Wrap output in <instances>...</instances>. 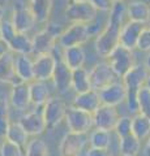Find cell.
Instances as JSON below:
<instances>
[{
  "label": "cell",
  "mask_w": 150,
  "mask_h": 156,
  "mask_svg": "<svg viewBox=\"0 0 150 156\" xmlns=\"http://www.w3.org/2000/svg\"><path fill=\"white\" fill-rule=\"evenodd\" d=\"M89 143L94 148L108 150L111 146V131L95 128L89 136Z\"/></svg>",
  "instance_id": "4dcf8cb0"
},
{
  "label": "cell",
  "mask_w": 150,
  "mask_h": 156,
  "mask_svg": "<svg viewBox=\"0 0 150 156\" xmlns=\"http://www.w3.org/2000/svg\"><path fill=\"white\" fill-rule=\"evenodd\" d=\"M138 108L140 113L150 119V90L146 86H142L138 90Z\"/></svg>",
  "instance_id": "e575fe53"
},
{
  "label": "cell",
  "mask_w": 150,
  "mask_h": 156,
  "mask_svg": "<svg viewBox=\"0 0 150 156\" xmlns=\"http://www.w3.org/2000/svg\"><path fill=\"white\" fill-rule=\"evenodd\" d=\"M149 27H150V25H149Z\"/></svg>",
  "instance_id": "7dc6e473"
},
{
  "label": "cell",
  "mask_w": 150,
  "mask_h": 156,
  "mask_svg": "<svg viewBox=\"0 0 150 156\" xmlns=\"http://www.w3.org/2000/svg\"><path fill=\"white\" fill-rule=\"evenodd\" d=\"M9 51L16 55H31L33 53V38L26 33H17L8 43Z\"/></svg>",
  "instance_id": "603a6c76"
},
{
  "label": "cell",
  "mask_w": 150,
  "mask_h": 156,
  "mask_svg": "<svg viewBox=\"0 0 150 156\" xmlns=\"http://www.w3.org/2000/svg\"><path fill=\"white\" fill-rule=\"evenodd\" d=\"M16 66V74L21 78L24 82H33L34 78V60L30 55H16L14 60Z\"/></svg>",
  "instance_id": "44dd1931"
},
{
  "label": "cell",
  "mask_w": 150,
  "mask_h": 156,
  "mask_svg": "<svg viewBox=\"0 0 150 156\" xmlns=\"http://www.w3.org/2000/svg\"><path fill=\"white\" fill-rule=\"evenodd\" d=\"M51 81L54 82V86L59 94H65L72 89V69L61 60V57H59L56 61L55 72Z\"/></svg>",
  "instance_id": "5bb4252c"
},
{
  "label": "cell",
  "mask_w": 150,
  "mask_h": 156,
  "mask_svg": "<svg viewBox=\"0 0 150 156\" xmlns=\"http://www.w3.org/2000/svg\"><path fill=\"white\" fill-rule=\"evenodd\" d=\"M114 2H124V0H114Z\"/></svg>",
  "instance_id": "bcb514c9"
},
{
  "label": "cell",
  "mask_w": 150,
  "mask_h": 156,
  "mask_svg": "<svg viewBox=\"0 0 150 156\" xmlns=\"http://www.w3.org/2000/svg\"><path fill=\"white\" fill-rule=\"evenodd\" d=\"M9 125H11L9 101L5 98L0 96V136H5Z\"/></svg>",
  "instance_id": "d6a6232c"
},
{
  "label": "cell",
  "mask_w": 150,
  "mask_h": 156,
  "mask_svg": "<svg viewBox=\"0 0 150 156\" xmlns=\"http://www.w3.org/2000/svg\"><path fill=\"white\" fill-rule=\"evenodd\" d=\"M12 23L18 33H29L37 23V18L30 7L24 0H16L12 9Z\"/></svg>",
  "instance_id": "5b68a950"
},
{
  "label": "cell",
  "mask_w": 150,
  "mask_h": 156,
  "mask_svg": "<svg viewBox=\"0 0 150 156\" xmlns=\"http://www.w3.org/2000/svg\"><path fill=\"white\" fill-rule=\"evenodd\" d=\"M145 27H146V23L130 21L129 20L128 22H125L123 25L122 31H120V44L127 48H130V50L137 48L138 38Z\"/></svg>",
  "instance_id": "9a60e30c"
},
{
  "label": "cell",
  "mask_w": 150,
  "mask_h": 156,
  "mask_svg": "<svg viewBox=\"0 0 150 156\" xmlns=\"http://www.w3.org/2000/svg\"><path fill=\"white\" fill-rule=\"evenodd\" d=\"M119 112L116 109V107L112 105H106L102 104L93 113V121L94 126L98 129L114 131L115 125L119 120Z\"/></svg>",
  "instance_id": "8fae6325"
},
{
  "label": "cell",
  "mask_w": 150,
  "mask_h": 156,
  "mask_svg": "<svg viewBox=\"0 0 150 156\" xmlns=\"http://www.w3.org/2000/svg\"><path fill=\"white\" fill-rule=\"evenodd\" d=\"M67 109H68V107H67L65 101L61 98L57 96L50 98L46 101V104L43 105L42 109V115L43 119H45L47 129H54L63 120H65Z\"/></svg>",
  "instance_id": "8992f818"
},
{
  "label": "cell",
  "mask_w": 150,
  "mask_h": 156,
  "mask_svg": "<svg viewBox=\"0 0 150 156\" xmlns=\"http://www.w3.org/2000/svg\"><path fill=\"white\" fill-rule=\"evenodd\" d=\"M16 56L12 51H8L0 56V82L11 83L12 78L16 76V66H14Z\"/></svg>",
  "instance_id": "484cf974"
},
{
  "label": "cell",
  "mask_w": 150,
  "mask_h": 156,
  "mask_svg": "<svg viewBox=\"0 0 150 156\" xmlns=\"http://www.w3.org/2000/svg\"><path fill=\"white\" fill-rule=\"evenodd\" d=\"M127 17L130 21L146 23L150 21V5L142 0H133L127 4Z\"/></svg>",
  "instance_id": "7402d4cb"
},
{
  "label": "cell",
  "mask_w": 150,
  "mask_h": 156,
  "mask_svg": "<svg viewBox=\"0 0 150 156\" xmlns=\"http://www.w3.org/2000/svg\"><path fill=\"white\" fill-rule=\"evenodd\" d=\"M67 21L72 23H90L98 17V11L89 3V0H69L64 8Z\"/></svg>",
  "instance_id": "7a4b0ae2"
},
{
  "label": "cell",
  "mask_w": 150,
  "mask_h": 156,
  "mask_svg": "<svg viewBox=\"0 0 150 156\" xmlns=\"http://www.w3.org/2000/svg\"><path fill=\"white\" fill-rule=\"evenodd\" d=\"M132 134L140 140L150 136V119L142 113H137L132 117Z\"/></svg>",
  "instance_id": "83f0119b"
},
{
  "label": "cell",
  "mask_w": 150,
  "mask_h": 156,
  "mask_svg": "<svg viewBox=\"0 0 150 156\" xmlns=\"http://www.w3.org/2000/svg\"><path fill=\"white\" fill-rule=\"evenodd\" d=\"M89 3L98 12H110L115 2L114 0H89Z\"/></svg>",
  "instance_id": "f35d334b"
},
{
  "label": "cell",
  "mask_w": 150,
  "mask_h": 156,
  "mask_svg": "<svg viewBox=\"0 0 150 156\" xmlns=\"http://www.w3.org/2000/svg\"><path fill=\"white\" fill-rule=\"evenodd\" d=\"M61 60L72 70L82 68L86 61V52L82 46H73L68 48H61Z\"/></svg>",
  "instance_id": "ffe728a7"
},
{
  "label": "cell",
  "mask_w": 150,
  "mask_h": 156,
  "mask_svg": "<svg viewBox=\"0 0 150 156\" xmlns=\"http://www.w3.org/2000/svg\"><path fill=\"white\" fill-rule=\"evenodd\" d=\"M119 151L122 156H137L141 151V140L133 134L119 138Z\"/></svg>",
  "instance_id": "f1b7e54d"
},
{
  "label": "cell",
  "mask_w": 150,
  "mask_h": 156,
  "mask_svg": "<svg viewBox=\"0 0 150 156\" xmlns=\"http://www.w3.org/2000/svg\"><path fill=\"white\" fill-rule=\"evenodd\" d=\"M86 156H111V155H110V152H108V150L90 147V150L88 151Z\"/></svg>",
  "instance_id": "ab89813d"
},
{
  "label": "cell",
  "mask_w": 150,
  "mask_h": 156,
  "mask_svg": "<svg viewBox=\"0 0 150 156\" xmlns=\"http://www.w3.org/2000/svg\"><path fill=\"white\" fill-rule=\"evenodd\" d=\"M27 138H29V134L20 125V122H11V125H9V128L7 130L5 139L21 146V147H25L27 144Z\"/></svg>",
  "instance_id": "f546056e"
},
{
  "label": "cell",
  "mask_w": 150,
  "mask_h": 156,
  "mask_svg": "<svg viewBox=\"0 0 150 156\" xmlns=\"http://www.w3.org/2000/svg\"><path fill=\"white\" fill-rule=\"evenodd\" d=\"M57 39L59 37L46 26L33 37V53L35 56L45 55V53H54L57 47Z\"/></svg>",
  "instance_id": "30bf717a"
},
{
  "label": "cell",
  "mask_w": 150,
  "mask_h": 156,
  "mask_svg": "<svg viewBox=\"0 0 150 156\" xmlns=\"http://www.w3.org/2000/svg\"><path fill=\"white\" fill-rule=\"evenodd\" d=\"M9 51V47H8V43L4 41V39L0 37V56H3L4 53H7Z\"/></svg>",
  "instance_id": "60d3db41"
},
{
  "label": "cell",
  "mask_w": 150,
  "mask_h": 156,
  "mask_svg": "<svg viewBox=\"0 0 150 156\" xmlns=\"http://www.w3.org/2000/svg\"><path fill=\"white\" fill-rule=\"evenodd\" d=\"M89 77H90L91 89L97 91L104 89L106 86L118 81L119 78L114 72V69L111 68V65L108 64V61H102L95 64L89 70Z\"/></svg>",
  "instance_id": "ba28073f"
},
{
  "label": "cell",
  "mask_w": 150,
  "mask_h": 156,
  "mask_svg": "<svg viewBox=\"0 0 150 156\" xmlns=\"http://www.w3.org/2000/svg\"><path fill=\"white\" fill-rule=\"evenodd\" d=\"M89 142L88 133H75L68 131L59 144L60 156H80L85 146Z\"/></svg>",
  "instance_id": "9c48e42d"
},
{
  "label": "cell",
  "mask_w": 150,
  "mask_h": 156,
  "mask_svg": "<svg viewBox=\"0 0 150 156\" xmlns=\"http://www.w3.org/2000/svg\"><path fill=\"white\" fill-rule=\"evenodd\" d=\"M54 0H29V7L34 13L38 23L48 22L52 12Z\"/></svg>",
  "instance_id": "cb8c5ba5"
},
{
  "label": "cell",
  "mask_w": 150,
  "mask_h": 156,
  "mask_svg": "<svg viewBox=\"0 0 150 156\" xmlns=\"http://www.w3.org/2000/svg\"><path fill=\"white\" fill-rule=\"evenodd\" d=\"M145 86L148 87V89L150 90V74H149V77H148V80H146V82H145Z\"/></svg>",
  "instance_id": "f6af8a7d"
},
{
  "label": "cell",
  "mask_w": 150,
  "mask_h": 156,
  "mask_svg": "<svg viewBox=\"0 0 150 156\" xmlns=\"http://www.w3.org/2000/svg\"><path fill=\"white\" fill-rule=\"evenodd\" d=\"M57 58L54 53H45V55H37L34 60V78L37 81L47 82L52 80L55 72Z\"/></svg>",
  "instance_id": "4fadbf2b"
},
{
  "label": "cell",
  "mask_w": 150,
  "mask_h": 156,
  "mask_svg": "<svg viewBox=\"0 0 150 156\" xmlns=\"http://www.w3.org/2000/svg\"><path fill=\"white\" fill-rule=\"evenodd\" d=\"M149 77V72L145 68V65L136 64L132 69H129L122 78L123 83L127 87V91H138L142 86H145Z\"/></svg>",
  "instance_id": "2e32d148"
},
{
  "label": "cell",
  "mask_w": 150,
  "mask_h": 156,
  "mask_svg": "<svg viewBox=\"0 0 150 156\" xmlns=\"http://www.w3.org/2000/svg\"><path fill=\"white\" fill-rule=\"evenodd\" d=\"M106 58L108 60V64L119 78H123L125 73L136 65V56H134L133 50L122 44L116 46Z\"/></svg>",
  "instance_id": "3957f363"
},
{
  "label": "cell",
  "mask_w": 150,
  "mask_h": 156,
  "mask_svg": "<svg viewBox=\"0 0 150 156\" xmlns=\"http://www.w3.org/2000/svg\"><path fill=\"white\" fill-rule=\"evenodd\" d=\"M22 147L11 140H3L0 144V156H22Z\"/></svg>",
  "instance_id": "d590c367"
},
{
  "label": "cell",
  "mask_w": 150,
  "mask_h": 156,
  "mask_svg": "<svg viewBox=\"0 0 150 156\" xmlns=\"http://www.w3.org/2000/svg\"><path fill=\"white\" fill-rule=\"evenodd\" d=\"M137 50L142 52H150V27H145L137 42Z\"/></svg>",
  "instance_id": "74e56055"
},
{
  "label": "cell",
  "mask_w": 150,
  "mask_h": 156,
  "mask_svg": "<svg viewBox=\"0 0 150 156\" xmlns=\"http://www.w3.org/2000/svg\"><path fill=\"white\" fill-rule=\"evenodd\" d=\"M101 105H102V101L99 98V92L93 89L82 92V94H76L73 101H72V107L86 111L89 113H94Z\"/></svg>",
  "instance_id": "d6986e66"
},
{
  "label": "cell",
  "mask_w": 150,
  "mask_h": 156,
  "mask_svg": "<svg viewBox=\"0 0 150 156\" xmlns=\"http://www.w3.org/2000/svg\"><path fill=\"white\" fill-rule=\"evenodd\" d=\"M114 131L118 135V138H124V136L130 135L132 134V117H129V116L119 117Z\"/></svg>",
  "instance_id": "836d02e7"
},
{
  "label": "cell",
  "mask_w": 150,
  "mask_h": 156,
  "mask_svg": "<svg viewBox=\"0 0 150 156\" xmlns=\"http://www.w3.org/2000/svg\"><path fill=\"white\" fill-rule=\"evenodd\" d=\"M98 92L102 104L112 107H118L119 104L124 103L125 98H127V87L123 83V81H115Z\"/></svg>",
  "instance_id": "7c38bea8"
},
{
  "label": "cell",
  "mask_w": 150,
  "mask_h": 156,
  "mask_svg": "<svg viewBox=\"0 0 150 156\" xmlns=\"http://www.w3.org/2000/svg\"><path fill=\"white\" fill-rule=\"evenodd\" d=\"M18 122H20V125L25 129V131L29 135H33V136L43 134L45 130L47 129L42 112H37V111L29 112V113L21 116Z\"/></svg>",
  "instance_id": "e0dca14e"
},
{
  "label": "cell",
  "mask_w": 150,
  "mask_h": 156,
  "mask_svg": "<svg viewBox=\"0 0 150 156\" xmlns=\"http://www.w3.org/2000/svg\"><path fill=\"white\" fill-rule=\"evenodd\" d=\"M17 33L18 31L16 30V27H14L11 20L4 18V21L2 22V26H0V37H2L7 43H9Z\"/></svg>",
  "instance_id": "8d00e7d4"
},
{
  "label": "cell",
  "mask_w": 150,
  "mask_h": 156,
  "mask_svg": "<svg viewBox=\"0 0 150 156\" xmlns=\"http://www.w3.org/2000/svg\"><path fill=\"white\" fill-rule=\"evenodd\" d=\"M144 65H145V68L148 69L149 74H150V52H148L146 57H145V62H144Z\"/></svg>",
  "instance_id": "b9f144b4"
},
{
  "label": "cell",
  "mask_w": 150,
  "mask_h": 156,
  "mask_svg": "<svg viewBox=\"0 0 150 156\" xmlns=\"http://www.w3.org/2000/svg\"><path fill=\"white\" fill-rule=\"evenodd\" d=\"M72 90L76 94H82L91 90L89 70H86L84 66L72 70Z\"/></svg>",
  "instance_id": "4316f807"
},
{
  "label": "cell",
  "mask_w": 150,
  "mask_h": 156,
  "mask_svg": "<svg viewBox=\"0 0 150 156\" xmlns=\"http://www.w3.org/2000/svg\"><path fill=\"white\" fill-rule=\"evenodd\" d=\"M4 16H5V8H4V5H0V26L4 21Z\"/></svg>",
  "instance_id": "7bdbcfd3"
},
{
  "label": "cell",
  "mask_w": 150,
  "mask_h": 156,
  "mask_svg": "<svg viewBox=\"0 0 150 156\" xmlns=\"http://www.w3.org/2000/svg\"><path fill=\"white\" fill-rule=\"evenodd\" d=\"M120 156H122V155H120Z\"/></svg>",
  "instance_id": "c3c4849f"
},
{
  "label": "cell",
  "mask_w": 150,
  "mask_h": 156,
  "mask_svg": "<svg viewBox=\"0 0 150 156\" xmlns=\"http://www.w3.org/2000/svg\"><path fill=\"white\" fill-rule=\"evenodd\" d=\"M9 103L17 111H25L31 104L30 100V83L22 82L20 85L12 86L9 94Z\"/></svg>",
  "instance_id": "ac0fdd59"
},
{
  "label": "cell",
  "mask_w": 150,
  "mask_h": 156,
  "mask_svg": "<svg viewBox=\"0 0 150 156\" xmlns=\"http://www.w3.org/2000/svg\"><path fill=\"white\" fill-rule=\"evenodd\" d=\"M145 156H150V136L148 138V143L145 146V151H144Z\"/></svg>",
  "instance_id": "ee69618b"
},
{
  "label": "cell",
  "mask_w": 150,
  "mask_h": 156,
  "mask_svg": "<svg viewBox=\"0 0 150 156\" xmlns=\"http://www.w3.org/2000/svg\"><path fill=\"white\" fill-rule=\"evenodd\" d=\"M50 98V90L46 82L37 80L30 82V100L34 107H43Z\"/></svg>",
  "instance_id": "d4e9b609"
},
{
  "label": "cell",
  "mask_w": 150,
  "mask_h": 156,
  "mask_svg": "<svg viewBox=\"0 0 150 156\" xmlns=\"http://www.w3.org/2000/svg\"><path fill=\"white\" fill-rule=\"evenodd\" d=\"M108 13L107 23L95 39V50L102 57H107L120 44V31L124 25V17L127 16V5L124 2H115Z\"/></svg>",
  "instance_id": "6da1fadb"
},
{
  "label": "cell",
  "mask_w": 150,
  "mask_h": 156,
  "mask_svg": "<svg viewBox=\"0 0 150 156\" xmlns=\"http://www.w3.org/2000/svg\"><path fill=\"white\" fill-rule=\"evenodd\" d=\"M91 38L88 23L75 22L71 26L64 29L61 35L57 39V44L60 48H68L73 46H82Z\"/></svg>",
  "instance_id": "277c9868"
},
{
  "label": "cell",
  "mask_w": 150,
  "mask_h": 156,
  "mask_svg": "<svg viewBox=\"0 0 150 156\" xmlns=\"http://www.w3.org/2000/svg\"><path fill=\"white\" fill-rule=\"evenodd\" d=\"M25 156H51V154L45 140L34 138L27 142Z\"/></svg>",
  "instance_id": "1f68e13d"
},
{
  "label": "cell",
  "mask_w": 150,
  "mask_h": 156,
  "mask_svg": "<svg viewBox=\"0 0 150 156\" xmlns=\"http://www.w3.org/2000/svg\"><path fill=\"white\" fill-rule=\"evenodd\" d=\"M65 122L69 131L75 133H88L94 126L93 113H89L86 111H82L75 107H68L65 115Z\"/></svg>",
  "instance_id": "52a82bcc"
}]
</instances>
